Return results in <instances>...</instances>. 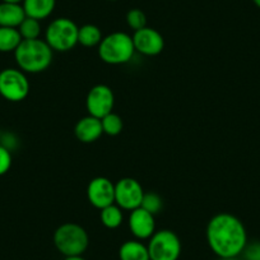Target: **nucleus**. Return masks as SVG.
Listing matches in <instances>:
<instances>
[{
    "label": "nucleus",
    "mask_w": 260,
    "mask_h": 260,
    "mask_svg": "<svg viewBox=\"0 0 260 260\" xmlns=\"http://www.w3.org/2000/svg\"><path fill=\"white\" fill-rule=\"evenodd\" d=\"M207 242L218 257H237L247 245L244 223L231 213H218L207 226Z\"/></svg>",
    "instance_id": "f257e3e1"
},
{
    "label": "nucleus",
    "mask_w": 260,
    "mask_h": 260,
    "mask_svg": "<svg viewBox=\"0 0 260 260\" xmlns=\"http://www.w3.org/2000/svg\"><path fill=\"white\" fill-rule=\"evenodd\" d=\"M52 49L45 40H22L14 51L19 69L24 73H41L52 61Z\"/></svg>",
    "instance_id": "f03ea898"
},
{
    "label": "nucleus",
    "mask_w": 260,
    "mask_h": 260,
    "mask_svg": "<svg viewBox=\"0 0 260 260\" xmlns=\"http://www.w3.org/2000/svg\"><path fill=\"white\" fill-rule=\"evenodd\" d=\"M133 39L125 32H112L102 39L99 45V55L102 61L110 65H120L130 61L134 56Z\"/></svg>",
    "instance_id": "7ed1b4c3"
},
{
    "label": "nucleus",
    "mask_w": 260,
    "mask_h": 260,
    "mask_svg": "<svg viewBox=\"0 0 260 260\" xmlns=\"http://www.w3.org/2000/svg\"><path fill=\"white\" fill-rule=\"evenodd\" d=\"M89 237L86 230L79 224L68 222L56 229L54 234V245L65 256L82 255L87 250Z\"/></svg>",
    "instance_id": "20e7f679"
},
{
    "label": "nucleus",
    "mask_w": 260,
    "mask_h": 260,
    "mask_svg": "<svg viewBox=\"0 0 260 260\" xmlns=\"http://www.w3.org/2000/svg\"><path fill=\"white\" fill-rule=\"evenodd\" d=\"M78 29L76 22L69 18H56L50 22L45 32V41L52 51L65 52L78 44Z\"/></svg>",
    "instance_id": "39448f33"
},
{
    "label": "nucleus",
    "mask_w": 260,
    "mask_h": 260,
    "mask_svg": "<svg viewBox=\"0 0 260 260\" xmlns=\"http://www.w3.org/2000/svg\"><path fill=\"white\" fill-rule=\"evenodd\" d=\"M147 247L151 260H177L181 254V241L171 230L154 232Z\"/></svg>",
    "instance_id": "423d86ee"
},
{
    "label": "nucleus",
    "mask_w": 260,
    "mask_h": 260,
    "mask_svg": "<svg viewBox=\"0 0 260 260\" xmlns=\"http://www.w3.org/2000/svg\"><path fill=\"white\" fill-rule=\"evenodd\" d=\"M29 93V82L21 69L8 68L0 72V96L7 101H23Z\"/></svg>",
    "instance_id": "0eeeda50"
},
{
    "label": "nucleus",
    "mask_w": 260,
    "mask_h": 260,
    "mask_svg": "<svg viewBox=\"0 0 260 260\" xmlns=\"http://www.w3.org/2000/svg\"><path fill=\"white\" fill-rule=\"evenodd\" d=\"M144 197L141 182L133 177H124L115 184V204L124 211L139 208Z\"/></svg>",
    "instance_id": "6e6552de"
},
{
    "label": "nucleus",
    "mask_w": 260,
    "mask_h": 260,
    "mask_svg": "<svg viewBox=\"0 0 260 260\" xmlns=\"http://www.w3.org/2000/svg\"><path fill=\"white\" fill-rule=\"evenodd\" d=\"M115 105V96L112 89L106 84H97L89 89L86 99V107L88 115L102 119L112 112Z\"/></svg>",
    "instance_id": "1a4fd4ad"
},
{
    "label": "nucleus",
    "mask_w": 260,
    "mask_h": 260,
    "mask_svg": "<svg viewBox=\"0 0 260 260\" xmlns=\"http://www.w3.org/2000/svg\"><path fill=\"white\" fill-rule=\"evenodd\" d=\"M87 197L94 208L104 209L115 203V184L107 177L99 176L89 181L87 187Z\"/></svg>",
    "instance_id": "9d476101"
},
{
    "label": "nucleus",
    "mask_w": 260,
    "mask_h": 260,
    "mask_svg": "<svg viewBox=\"0 0 260 260\" xmlns=\"http://www.w3.org/2000/svg\"><path fill=\"white\" fill-rule=\"evenodd\" d=\"M132 39L136 51L146 56H156L161 54L165 47V40L162 35L151 27H144L136 31Z\"/></svg>",
    "instance_id": "9b49d317"
},
{
    "label": "nucleus",
    "mask_w": 260,
    "mask_h": 260,
    "mask_svg": "<svg viewBox=\"0 0 260 260\" xmlns=\"http://www.w3.org/2000/svg\"><path fill=\"white\" fill-rule=\"evenodd\" d=\"M129 229L130 232L138 240L151 239L152 235L156 232L154 216L139 207V208L130 212Z\"/></svg>",
    "instance_id": "f8f14e48"
},
{
    "label": "nucleus",
    "mask_w": 260,
    "mask_h": 260,
    "mask_svg": "<svg viewBox=\"0 0 260 260\" xmlns=\"http://www.w3.org/2000/svg\"><path fill=\"white\" fill-rule=\"evenodd\" d=\"M74 134L82 143H93L104 134L101 119H97L91 115L82 117L76 124Z\"/></svg>",
    "instance_id": "ddd939ff"
},
{
    "label": "nucleus",
    "mask_w": 260,
    "mask_h": 260,
    "mask_svg": "<svg viewBox=\"0 0 260 260\" xmlns=\"http://www.w3.org/2000/svg\"><path fill=\"white\" fill-rule=\"evenodd\" d=\"M26 17L22 4L6 3V2L0 3V27L18 28Z\"/></svg>",
    "instance_id": "4468645a"
},
{
    "label": "nucleus",
    "mask_w": 260,
    "mask_h": 260,
    "mask_svg": "<svg viewBox=\"0 0 260 260\" xmlns=\"http://www.w3.org/2000/svg\"><path fill=\"white\" fill-rule=\"evenodd\" d=\"M22 6L27 17L42 21L51 16L56 6V0H23Z\"/></svg>",
    "instance_id": "2eb2a0df"
},
{
    "label": "nucleus",
    "mask_w": 260,
    "mask_h": 260,
    "mask_svg": "<svg viewBox=\"0 0 260 260\" xmlns=\"http://www.w3.org/2000/svg\"><path fill=\"white\" fill-rule=\"evenodd\" d=\"M120 260H151L148 247L138 240H129L120 246Z\"/></svg>",
    "instance_id": "dca6fc26"
},
{
    "label": "nucleus",
    "mask_w": 260,
    "mask_h": 260,
    "mask_svg": "<svg viewBox=\"0 0 260 260\" xmlns=\"http://www.w3.org/2000/svg\"><path fill=\"white\" fill-rule=\"evenodd\" d=\"M22 40L18 28L0 27V52H14Z\"/></svg>",
    "instance_id": "f3484780"
},
{
    "label": "nucleus",
    "mask_w": 260,
    "mask_h": 260,
    "mask_svg": "<svg viewBox=\"0 0 260 260\" xmlns=\"http://www.w3.org/2000/svg\"><path fill=\"white\" fill-rule=\"evenodd\" d=\"M102 32L96 24H83L78 29V44L84 47L99 46L102 41Z\"/></svg>",
    "instance_id": "a211bd4d"
},
{
    "label": "nucleus",
    "mask_w": 260,
    "mask_h": 260,
    "mask_svg": "<svg viewBox=\"0 0 260 260\" xmlns=\"http://www.w3.org/2000/svg\"><path fill=\"white\" fill-rule=\"evenodd\" d=\"M100 218H101L102 224H104L106 229L115 230L122 223V219H124V216H122V209L115 203L109 207H105L104 209H101Z\"/></svg>",
    "instance_id": "6ab92c4d"
},
{
    "label": "nucleus",
    "mask_w": 260,
    "mask_h": 260,
    "mask_svg": "<svg viewBox=\"0 0 260 260\" xmlns=\"http://www.w3.org/2000/svg\"><path fill=\"white\" fill-rule=\"evenodd\" d=\"M102 124V130H104V134H107L110 137L119 136L121 133L122 126V119L115 112H110L109 115L104 116L101 119Z\"/></svg>",
    "instance_id": "aec40b11"
},
{
    "label": "nucleus",
    "mask_w": 260,
    "mask_h": 260,
    "mask_svg": "<svg viewBox=\"0 0 260 260\" xmlns=\"http://www.w3.org/2000/svg\"><path fill=\"white\" fill-rule=\"evenodd\" d=\"M18 31L23 40H35L39 39L41 35V24L37 19L26 17L18 27Z\"/></svg>",
    "instance_id": "412c9836"
},
{
    "label": "nucleus",
    "mask_w": 260,
    "mask_h": 260,
    "mask_svg": "<svg viewBox=\"0 0 260 260\" xmlns=\"http://www.w3.org/2000/svg\"><path fill=\"white\" fill-rule=\"evenodd\" d=\"M162 207H164V202H162V198L158 194H156V192H144L141 208L146 209L147 212L154 216V214L159 213L162 211Z\"/></svg>",
    "instance_id": "4be33fe9"
},
{
    "label": "nucleus",
    "mask_w": 260,
    "mask_h": 260,
    "mask_svg": "<svg viewBox=\"0 0 260 260\" xmlns=\"http://www.w3.org/2000/svg\"><path fill=\"white\" fill-rule=\"evenodd\" d=\"M125 19H126L127 26L133 29L134 32L147 27V17L146 14H144V12L141 11V9H130L126 13Z\"/></svg>",
    "instance_id": "5701e85b"
},
{
    "label": "nucleus",
    "mask_w": 260,
    "mask_h": 260,
    "mask_svg": "<svg viewBox=\"0 0 260 260\" xmlns=\"http://www.w3.org/2000/svg\"><path fill=\"white\" fill-rule=\"evenodd\" d=\"M12 167V153L7 147L0 144V176L6 175Z\"/></svg>",
    "instance_id": "b1692460"
},
{
    "label": "nucleus",
    "mask_w": 260,
    "mask_h": 260,
    "mask_svg": "<svg viewBox=\"0 0 260 260\" xmlns=\"http://www.w3.org/2000/svg\"><path fill=\"white\" fill-rule=\"evenodd\" d=\"M245 260H260V241L247 244L242 251Z\"/></svg>",
    "instance_id": "393cba45"
},
{
    "label": "nucleus",
    "mask_w": 260,
    "mask_h": 260,
    "mask_svg": "<svg viewBox=\"0 0 260 260\" xmlns=\"http://www.w3.org/2000/svg\"><path fill=\"white\" fill-rule=\"evenodd\" d=\"M64 260H86L82 257V255H77V256H65Z\"/></svg>",
    "instance_id": "a878e982"
},
{
    "label": "nucleus",
    "mask_w": 260,
    "mask_h": 260,
    "mask_svg": "<svg viewBox=\"0 0 260 260\" xmlns=\"http://www.w3.org/2000/svg\"><path fill=\"white\" fill-rule=\"evenodd\" d=\"M6 3H16V4H21L23 3V0H3Z\"/></svg>",
    "instance_id": "bb28decb"
},
{
    "label": "nucleus",
    "mask_w": 260,
    "mask_h": 260,
    "mask_svg": "<svg viewBox=\"0 0 260 260\" xmlns=\"http://www.w3.org/2000/svg\"><path fill=\"white\" fill-rule=\"evenodd\" d=\"M219 260H239L237 257H219Z\"/></svg>",
    "instance_id": "cd10ccee"
},
{
    "label": "nucleus",
    "mask_w": 260,
    "mask_h": 260,
    "mask_svg": "<svg viewBox=\"0 0 260 260\" xmlns=\"http://www.w3.org/2000/svg\"><path fill=\"white\" fill-rule=\"evenodd\" d=\"M252 3H254L255 6L260 9V0H252Z\"/></svg>",
    "instance_id": "c85d7f7f"
},
{
    "label": "nucleus",
    "mask_w": 260,
    "mask_h": 260,
    "mask_svg": "<svg viewBox=\"0 0 260 260\" xmlns=\"http://www.w3.org/2000/svg\"><path fill=\"white\" fill-rule=\"evenodd\" d=\"M107 2H116V0H107Z\"/></svg>",
    "instance_id": "c756f323"
},
{
    "label": "nucleus",
    "mask_w": 260,
    "mask_h": 260,
    "mask_svg": "<svg viewBox=\"0 0 260 260\" xmlns=\"http://www.w3.org/2000/svg\"><path fill=\"white\" fill-rule=\"evenodd\" d=\"M0 139H2V133H0Z\"/></svg>",
    "instance_id": "7c9ffc66"
}]
</instances>
